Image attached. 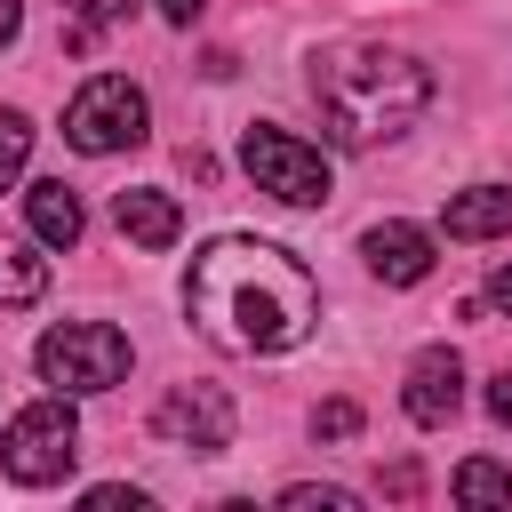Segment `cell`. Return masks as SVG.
Instances as JSON below:
<instances>
[{"instance_id": "obj_10", "label": "cell", "mask_w": 512, "mask_h": 512, "mask_svg": "<svg viewBox=\"0 0 512 512\" xmlns=\"http://www.w3.org/2000/svg\"><path fill=\"white\" fill-rule=\"evenodd\" d=\"M112 224H120L136 248H176V240H184V208H176L168 192H152V184L120 192V200H112Z\"/></svg>"}, {"instance_id": "obj_8", "label": "cell", "mask_w": 512, "mask_h": 512, "mask_svg": "<svg viewBox=\"0 0 512 512\" xmlns=\"http://www.w3.org/2000/svg\"><path fill=\"white\" fill-rule=\"evenodd\" d=\"M400 408H408V424H424V432L456 424V408H464V360H456L448 344H424V352L408 360V392H400Z\"/></svg>"}, {"instance_id": "obj_16", "label": "cell", "mask_w": 512, "mask_h": 512, "mask_svg": "<svg viewBox=\"0 0 512 512\" xmlns=\"http://www.w3.org/2000/svg\"><path fill=\"white\" fill-rule=\"evenodd\" d=\"M24 160H32V120L24 112H0V192L24 176Z\"/></svg>"}, {"instance_id": "obj_19", "label": "cell", "mask_w": 512, "mask_h": 512, "mask_svg": "<svg viewBox=\"0 0 512 512\" xmlns=\"http://www.w3.org/2000/svg\"><path fill=\"white\" fill-rule=\"evenodd\" d=\"M144 512V488H88V512Z\"/></svg>"}, {"instance_id": "obj_11", "label": "cell", "mask_w": 512, "mask_h": 512, "mask_svg": "<svg viewBox=\"0 0 512 512\" xmlns=\"http://www.w3.org/2000/svg\"><path fill=\"white\" fill-rule=\"evenodd\" d=\"M440 232H448V240H496V232H512V184H472V192H448Z\"/></svg>"}, {"instance_id": "obj_13", "label": "cell", "mask_w": 512, "mask_h": 512, "mask_svg": "<svg viewBox=\"0 0 512 512\" xmlns=\"http://www.w3.org/2000/svg\"><path fill=\"white\" fill-rule=\"evenodd\" d=\"M456 504H472V512H512V464L464 456V464H456Z\"/></svg>"}, {"instance_id": "obj_4", "label": "cell", "mask_w": 512, "mask_h": 512, "mask_svg": "<svg viewBox=\"0 0 512 512\" xmlns=\"http://www.w3.org/2000/svg\"><path fill=\"white\" fill-rule=\"evenodd\" d=\"M240 168H248V184L272 192L280 208H320V200H328V152L304 144V136L280 128V120H248V128H240Z\"/></svg>"}, {"instance_id": "obj_7", "label": "cell", "mask_w": 512, "mask_h": 512, "mask_svg": "<svg viewBox=\"0 0 512 512\" xmlns=\"http://www.w3.org/2000/svg\"><path fill=\"white\" fill-rule=\"evenodd\" d=\"M152 432H160L168 448L216 456V448H232V400H224L216 384H168L160 408H152Z\"/></svg>"}, {"instance_id": "obj_12", "label": "cell", "mask_w": 512, "mask_h": 512, "mask_svg": "<svg viewBox=\"0 0 512 512\" xmlns=\"http://www.w3.org/2000/svg\"><path fill=\"white\" fill-rule=\"evenodd\" d=\"M24 216H32V240H48V248H80V192L64 184V176H40L32 192H24Z\"/></svg>"}, {"instance_id": "obj_23", "label": "cell", "mask_w": 512, "mask_h": 512, "mask_svg": "<svg viewBox=\"0 0 512 512\" xmlns=\"http://www.w3.org/2000/svg\"><path fill=\"white\" fill-rule=\"evenodd\" d=\"M152 8H160V16H168V24H192V16H200V8H208V0H152Z\"/></svg>"}, {"instance_id": "obj_3", "label": "cell", "mask_w": 512, "mask_h": 512, "mask_svg": "<svg viewBox=\"0 0 512 512\" xmlns=\"http://www.w3.org/2000/svg\"><path fill=\"white\" fill-rule=\"evenodd\" d=\"M72 464H80L72 392H48V400H32V408L8 416V432H0V472H8L16 488H48V480H64Z\"/></svg>"}, {"instance_id": "obj_15", "label": "cell", "mask_w": 512, "mask_h": 512, "mask_svg": "<svg viewBox=\"0 0 512 512\" xmlns=\"http://www.w3.org/2000/svg\"><path fill=\"white\" fill-rule=\"evenodd\" d=\"M136 0H64V48H96V32L128 24Z\"/></svg>"}, {"instance_id": "obj_18", "label": "cell", "mask_w": 512, "mask_h": 512, "mask_svg": "<svg viewBox=\"0 0 512 512\" xmlns=\"http://www.w3.org/2000/svg\"><path fill=\"white\" fill-rule=\"evenodd\" d=\"M312 432H320V440H352V432H360V400H320V408H312Z\"/></svg>"}, {"instance_id": "obj_14", "label": "cell", "mask_w": 512, "mask_h": 512, "mask_svg": "<svg viewBox=\"0 0 512 512\" xmlns=\"http://www.w3.org/2000/svg\"><path fill=\"white\" fill-rule=\"evenodd\" d=\"M40 296H48V264L16 232H0V304H40Z\"/></svg>"}, {"instance_id": "obj_22", "label": "cell", "mask_w": 512, "mask_h": 512, "mask_svg": "<svg viewBox=\"0 0 512 512\" xmlns=\"http://www.w3.org/2000/svg\"><path fill=\"white\" fill-rule=\"evenodd\" d=\"M488 304H496V312H512V264H496V272H488Z\"/></svg>"}, {"instance_id": "obj_24", "label": "cell", "mask_w": 512, "mask_h": 512, "mask_svg": "<svg viewBox=\"0 0 512 512\" xmlns=\"http://www.w3.org/2000/svg\"><path fill=\"white\" fill-rule=\"evenodd\" d=\"M16 32H24V0H0V48H8Z\"/></svg>"}, {"instance_id": "obj_21", "label": "cell", "mask_w": 512, "mask_h": 512, "mask_svg": "<svg viewBox=\"0 0 512 512\" xmlns=\"http://www.w3.org/2000/svg\"><path fill=\"white\" fill-rule=\"evenodd\" d=\"M416 488H424L416 464H392V472H384V496H416Z\"/></svg>"}, {"instance_id": "obj_5", "label": "cell", "mask_w": 512, "mask_h": 512, "mask_svg": "<svg viewBox=\"0 0 512 512\" xmlns=\"http://www.w3.org/2000/svg\"><path fill=\"white\" fill-rule=\"evenodd\" d=\"M32 360H40V376L56 384V392H112L120 376H128V336L112 328V320H64V328H48L40 344H32Z\"/></svg>"}, {"instance_id": "obj_17", "label": "cell", "mask_w": 512, "mask_h": 512, "mask_svg": "<svg viewBox=\"0 0 512 512\" xmlns=\"http://www.w3.org/2000/svg\"><path fill=\"white\" fill-rule=\"evenodd\" d=\"M280 504H288V512H360V496H352V488H320V480L280 488Z\"/></svg>"}, {"instance_id": "obj_20", "label": "cell", "mask_w": 512, "mask_h": 512, "mask_svg": "<svg viewBox=\"0 0 512 512\" xmlns=\"http://www.w3.org/2000/svg\"><path fill=\"white\" fill-rule=\"evenodd\" d=\"M488 416L512 432V368H496V384H488Z\"/></svg>"}, {"instance_id": "obj_1", "label": "cell", "mask_w": 512, "mask_h": 512, "mask_svg": "<svg viewBox=\"0 0 512 512\" xmlns=\"http://www.w3.org/2000/svg\"><path fill=\"white\" fill-rule=\"evenodd\" d=\"M184 312H192V328H200L216 352H240V360H256V352H296V344L312 336V320H320V280H312L288 248L248 240V232H224V240H208V248L192 256V272H184Z\"/></svg>"}, {"instance_id": "obj_9", "label": "cell", "mask_w": 512, "mask_h": 512, "mask_svg": "<svg viewBox=\"0 0 512 512\" xmlns=\"http://www.w3.org/2000/svg\"><path fill=\"white\" fill-rule=\"evenodd\" d=\"M360 256H368V272L384 280V288H416V280H432V232H416V224H368L360 232Z\"/></svg>"}, {"instance_id": "obj_6", "label": "cell", "mask_w": 512, "mask_h": 512, "mask_svg": "<svg viewBox=\"0 0 512 512\" xmlns=\"http://www.w3.org/2000/svg\"><path fill=\"white\" fill-rule=\"evenodd\" d=\"M144 128H152V104H144V88H136L128 72H96V80L64 104V144L88 152V160L144 144Z\"/></svg>"}, {"instance_id": "obj_2", "label": "cell", "mask_w": 512, "mask_h": 512, "mask_svg": "<svg viewBox=\"0 0 512 512\" xmlns=\"http://www.w3.org/2000/svg\"><path fill=\"white\" fill-rule=\"evenodd\" d=\"M312 104H320V128L328 144L344 152H376L392 136H408L432 104V72L408 56V48H384V40H336L312 56Z\"/></svg>"}]
</instances>
